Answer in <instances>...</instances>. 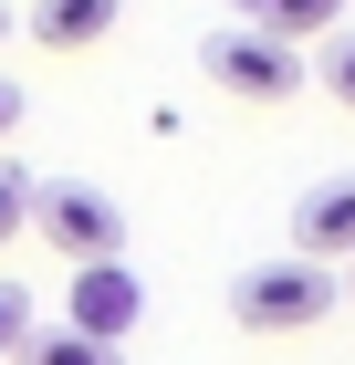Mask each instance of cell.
I'll return each instance as SVG.
<instances>
[{"mask_svg":"<svg viewBox=\"0 0 355 365\" xmlns=\"http://www.w3.org/2000/svg\"><path fill=\"white\" fill-rule=\"evenodd\" d=\"M11 125H21V84L0 73V146H11Z\"/></svg>","mask_w":355,"mask_h":365,"instance_id":"7c38bea8","label":"cell"},{"mask_svg":"<svg viewBox=\"0 0 355 365\" xmlns=\"http://www.w3.org/2000/svg\"><path fill=\"white\" fill-rule=\"evenodd\" d=\"M31 188H42V178L0 157V251H11V240H21V230H31Z\"/></svg>","mask_w":355,"mask_h":365,"instance_id":"9c48e42d","label":"cell"},{"mask_svg":"<svg viewBox=\"0 0 355 365\" xmlns=\"http://www.w3.org/2000/svg\"><path fill=\"white\" fill-rule=\"evenodd\" d=\"M251 21L282 31V42H303V31H334V21H345V0H251Z\"/></svg>","mask_w":355,"mask_h":365,"instance_id":"ba28073f","label":"cell"},{"mask_svg":"<svg viewBox=\"0 0 355 365\" xmlns=\"http://www.w3.org/2000/svg\"><path fill=\"white\" fill-rule=\"evenodd\" d=\"M0 42H11V11H0Z\"/></svg>","mask_w":355,"mask_h":365,"instance_id":"5bb4252c","label":"cell"},{"mask_svg":"<svg viewBox=\"0 0 355 365\" xmlns=\"http://www.w3.org/2000/svg\"><path fill=\"white\" fill-rule=\"evenodd\" d=\"M136 313H146V282L126 272V261H74V292H63V324L94 344H126L136 334Z\"/></svg>","mask_w":355,"mask_h":365,"instance_id":"277c9868","label":"cell"},{"mask_svg":"<svg viewBox=\"0 0 355 365\" xmlns=\"http://www.w3.org/2000/svg\"><path fill=\"white\" fill-rule=\"evenodd\" d=\"M199 63H209V84L241 94V105H293L303 94V53L282 31H261V21H219L209 42H199Z\"/></svg>","mask_w":355,"mask_h":365,"instance_id":"7a4b0ae2","label":"cell"},{"mask_svg":"<svg viewBox=\"0 0 355 365\" xmlns=\"http://www.w3.org/2000/svg\"><path fill=\"white\" fill-rule=\"evenodd\" d=\"M21 334H31V292H21V282H0V365H11Z\"/></svg>","mask_w":355,"mask_h":365,"instance_id":"8fae6325","label":"cell"},{"mask_svg":"<svg viewBox=\"0 0 355 365\" xmlns=\"http://www.w3.org/2000/svg\"><path fill=\"white\" fill-rule=\"evenodd\" d=\"M11 365H126V344H94V334H74V324H31L21 344H11Z\"/></svg>","mask_w":355,"mask_h":365,"instance_id":"52a82bcc","label":"cell"},{"mask_svg":"<svg viewBox=\"0 0 355 365\" xmlns=\"http://www.w3.org/2000/svg\"><path fill=\"white\" fill-rule=\"evenodd\" d=\"M31 230H42V251H63V261H115L126 209H115L105 188H84V178H53V188H31Z\"/></svg>","mask_w":355,"mask_h":365,"instance_id":"3957f363","label":"cell"},{"mask_svg":"<svg viewBox=\"0 0 355 365\" xmlns=\"http://www.w3.org/2000/svg\"><path fill=\"white\" fill-rule=\"evenodd\" d=\"M324 94L355 115V31H334V53H324Z\"/></svg>","mask_w":355,"mask_h":365,"instance_id":"30bf717a","label":"cell"},{"mask_svg":"<svg viewBox=\"0 0 355 365\" xmlns=\"http://www.w3.org/2000/svg\"><path fill=\"white\" fill-rule=\"evenodd\" d=\"M115 11H126V0H31V42H42V53H84V42L115 31Z\"/></svg>","mask_w":355,"mask_h":365,"instance_id":"8992f818","label":"cell"},{"mask_svg":"<svg viewBox=\"0 0 355 365\" xmlns=\"http://www.w3.org/2000/svg\"><path fill=\"white\" fill-rule=\"evenodd\" d=\"M324 313H334V272L303 261V251L251 261V272L230 282V324H241V334H314Z\"/></svg>","mask_w":355,"mask_h":365,"instance_id":"6da1fadb","label":"cell"},{"mask_svg":"<svg viewBox=\"0 0 355 365\" xmlns=\"http://www.w3.org/2000/svg\"><path fill=\"white\" fill-rule=\"evenodd\" d=\"M334 303H355V261H345V282H334Z\"/></svg>","mask_w":355,"mask_h":365,"instance_id":"4fadbf2b","label":"cell"},{"mask_svg":"<svg viewBox=\"0 0 355 365\" xmlns=\"http://www.w3.org/2000/svg\"><path fill=\"white\" fill-rule=\"evenodd\" d=\"M293 251L324 261V272H334V261H355V178H324V188L293 209Z\"/></svg>","mask_w":355,"mask_h":365,"instance_id":"5b68a950","label":"cell"}]
</instances>
